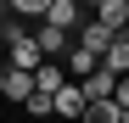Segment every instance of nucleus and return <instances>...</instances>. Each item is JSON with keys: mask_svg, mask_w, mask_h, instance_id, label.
<instances>
[{"mask_svg": "<svg viewBox=\"0 0 129 123\" xmlns=\"http://www.w3.org/2000/svg\"><path fill=\"white\" fill-rule=\"evenodd\" d=\"M28 112H34V117H51V112H56V95L34 90V95H28Z\"/></svg>", "mask_w": 129, "mask_h": 123, "instance_id": "nucleus-12", "label": "nucleus"}, {"mask_svg": "<svg viewBox=\"0 0 129 123\" xmlns=\"http://www.w3.org/2000/svg\"><path fill=\"white\" fill-rule=\"evenodd\" d=\"M84 106H90V101H84V90H79V78L56 90V112H62V117H73V123H84Z\"/></svg>", "mask_w": 129, "mask_h": 123, "instance_id": "nucleus-6", "label": "nucleus"}, {"mask_svg": "<svg viewBox=\"0 0 129 123\" xmlns=\"http://www.w3.org/2000/svg\"><path fill=\"white\" fill-rule=\"evenodd\" d=\"M0 39H6V0H0Z\"/></svg>", "mask_w": 129, "mask_h": 123, "instance_id": "nucleus-14", "label": "nucleus"}, {"mask_svg": "<svg viewBox=\"0 0 129 123\" xmlns=\"http://www.w3.org/2000/svg\"><path fill=\"white\" fill-rule=\"evenodd\" d=\"M6 11H17L23 23H45V11H51V0H6Z\"/></svg>", "mask_w": 129, "mask_h": 123, "instance_id": "nucleus-10", "label": "nucleus"}, {"mask_svg": "<svg viewBox=\"0 0 129 123\" xmlns=\"http://www.w3.org/2000/svg\"><path fill=\"white\" fill-rule=\"evenodd\" d=\"M6 67H23V73L45 67V50H39L34 34H28V39H6Z\"/></svg>", "mask_w": 129, "mask_h": 123, "instance_id": "nucleus-1", "label": "nucleus"}, {"mask_svg": "<svg viewBox=\"0 0 129 123\" xmlns=\"http://www.w3.org/2000/svg\"><path fill=\"white\" fill-rule=\"evenodd\" d=\"M28 95H34V73H23V67H6V101L28 106Z\"/></svg>", "mask_w": 129, "mask_h": 123, "instance_id": "nucleus-9", "label": "nucleus"}, {"mask_svg": "<svg viewBox=\"0 0 129 123\" xmlns=\"http://www.w3.org/2000/svg\"><path fill=\"white\" fill-rule=\"evenodd\" d=\"M45 23H56V28H68V34H79L84 23H90V17H84V0H51Z\"/></svg>", "mask_w": 129, "mask_h": 123, "instance_id": "nucleus-3", "label": "nucleus"}, {"mask_svg": "<svg viewBox=\"0 0 129 123\" xmlns=\"http://www.w3.org/2000/svg\"><path fill=\"white\" fill-rule=\"evenodd\" d=\"M73 39H79V45H84V50H95V56H107V45H112V39H118V34H112V28H107V23H101V17H90V23H84V28H79Z\"/></svg>", "mask_w": 129, "mask_h": 123, "instance_id": "nucleus-4", "label": "nucleus"}, {"mask_svg": "<svg viewBox=\"0 0 129 123\" xmlns=\"http://www.w3.org/2000/svg\"><path fill=\"white\" fill-rule=\"evenodd\" d=\"M34 39H39V50H45V62H62L73 50V34L56 28V23H34Z\"/></svg>", "mask_w": 129, "mask_h": 123, "instance_id": "nucleus-2", "label": "nucleus"}, {"mask_svg": "<svg viewBox=\"0 0 129 123\" xmlns=\"http://www.w3.org/2000/svg\"><path fill=\"white\" fill-rule=\"evenodd\" d=\"M62 62H68V78H90V73L101 67V56H95V50H84L79 39H73V50L62 56Z\"/></svg>", "mask_w": 129, "mask_h": 123, "instance_id": "nucleus-7", "label": "nucleus"}, {"mask_svg": "<svg viewBox=\"0 0 129 123\" xmlns=\"http://www.w3.org/2000/svg\"><path fill=\"white\" fill-rule=\"evenodd\" d=\"M95 17H101L112 34H129V0H101V6H95Z\"/></svg>", "mask_w": 129, "mask_h": 123, "instance_id": "nucleus-8", "label": "nucleus"}, {"mask_svg": "<svg viewBox=\"0 0 129 123\" xmlns=\"http://www.w3.org/2000/svg\"><path fill=\"white\" fill-rule=\"evenodd\" d=\"M118 101H90V106H84V123H118Z\"/></svg>", "mask_w": 129, "mask_h": 123, "instance_id": "nucleus-11", "label": "nucleus"}, {"mask_svg": "<svg viewBox=\"0 0 129 123\" xmlns=\"http://www.w3.org/2000/svg\"><path fill=\"white\" fill-rule=\"evenodd\" d=\"M0 95H6V62H0Z\"/></svg>", "mask_w": 129, "mask_h": 123, "instance_id": "nucleus-15", "label": "nucleus"}, {"mask_svg": "<svg viewBox=\"0 0 129 123\" xmlns=\"http://www.w3.org/2000/svg\"><path fill=\"white\" fill-rule=\"evenodd\" d=\"M118 123H129V106H123V112H118Z\"/></svg>", "mask_w": 129, "mask_h": 123, "instance_id": "nucleus-16", "label": "nucleus"}, {"mask_svg": "<svg viewBox=\"0 0 129 123\" xmlns=\"http://www.w3.org/2000/svg\"><path fill=\"white\" fill-rule=\"evenodd\" d=\"M79 90H84V101H112V90H118V73L95 67L90 78H79Z\"/></svg>", "mask_w": 129, "mask_h": 123, "instance_id": "nucleus-5", "label": "nucleus"}, {"mask_svg": "<svg viewBox=\"0 0 129 123\" xmlns=\"http://www.w3.org/2000/svg\"><path fill=\"white\" fill-rule=\"evenodd\" d=\"M112 101H118V106H129V73L118 78V90H112Z\"/></svg>", "mask_w": 129, "mask_h": 123, "instance_id": "nucleus-13", "label": "nucleus"}]
</instances>
